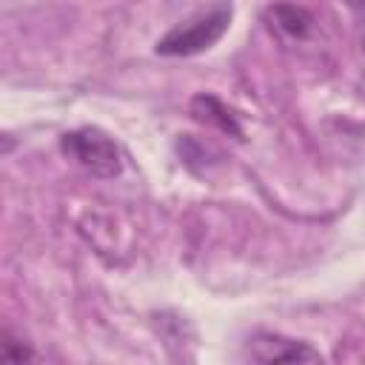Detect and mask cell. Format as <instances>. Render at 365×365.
<instances>
[{"instance_id":"6","label":"cell","mask_w":365,"mask_h":365,"mask_svg":"<svg viewBox=\"0 0 365 365\" xmlns=\"http://www.w3.org/2000/svg\"><path fill=\"white\" fill-rule=\"evenodd\" d=\"M0 356L3 359H11V362H23V359H37V354L29 348V345H23V342H17L9 331H3V342H0Z\"/></svg>"},{"instance_id":"7","label":"cell","mask_w":365,"mask_h":365,"mask_svg":"<svg viewBox=\"0 0 365 365\" xmlns=\"http://www.w3.org/2000/svg\"><path fill=\"white\" fill-rule=\"evenodd\" d=\"M362 51H365V34H362Z\"/></svg>"},{"instance_id":"2","label":"cell","mask_w":365,"mask_h":365,"mask_svg":"<svg viewBox=\"0 0 365 365\" xmlns=\"http://www.w3.org/2000/svg\"><path fill=\"white\" fill-rule=\"evenodd\" d=\"M60 151L68 160H74L83 171H88L91 177L108 180V177H117L123 171L120 148L100 128H74V131H66L60 137Z\"/></svg>"},{"instance_id":"3","label":"cell","mask_w":365,"mask_h":365,"mask_svg":"<svg viewBox=\"0 0 365 365\" xmlns=\"http://www.w3.org/2000/svg\"><path fill=\"white\" fill-rule=\"evenodd\" d=\"M245 354L254 362H319V351H314L308 342L282 336V334H268L259 331L248 339Z\"/></svg>"},{"instance_id":"4","label":"cell","mask_w":365,"mask_h":365,"mask_svg":"<svg viewBox=\"0 0 365 365\" xmlns=\"http://www.w3.org/2000/svg\"><path fill=\"white\" fill-rule=\"evenodd\" d=\"M268 20V29L279 37V40H288V43H299L311 34L314 29V17L302 9V6H294V3H277L268 9L265 14Z\"/></svg>"},{"instance_id":"5","label":"cell","mask_w":365,"mask_h":365,"mask_svg":"<svg viewBox=\"0 0 365 365\" xmlns=\"http://www.w3.org/2000/svg\"><path fill=\"white\" fill-rule=\"evenodd\" d=\"M191 117L197 123H202V125H211V128H217V131H222L228 137L242 140V128L237 123V114L225 103H220L214 94H197L191 100Z\"/></svg>"},{"instance_id":"1","label":"cell","mask_w":365,"mask_h":365,"mask_svg":"<svg viewBox=\"0 0 365 365\" xmlns=\"http://www.w3.org/2000/svg\"><path fill=\"white\" fill-rule=\"evenodd\" d=\"M231 23V3H217L208 11H200L182 23H177L174 29H168L160 40H157V54L165 57H191L200 54L205 48H211Z\"/></svg>"}]
</instances>
